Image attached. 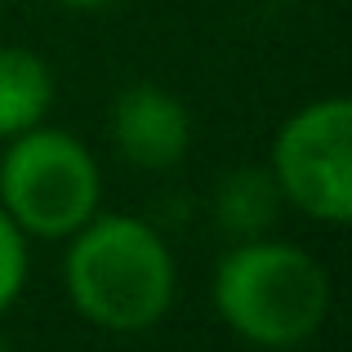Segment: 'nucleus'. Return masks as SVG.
Masks as SVG:
<instances>
[{
    "mask_svg": "<svg viewBox=\"0 0 352 352\" xmlns=\"http://www.w3.org/2000/svg\"><path fill=\"white\" fill-rule=\"evenodd\" d=\"M0 352H9V348H5V344H0Z\"/></svg>",
    "mask_w": 352,
    "mask_h": 352,
    "instance_id": "obj_10",
    "label": "nucleus"
},
{
    "mask_svg": "<svg viewBox=\"0 0 352 352\" xmlns=\"http://www.w3.org/2000/svg\"><path fill=\"white\" fill-rule=\"evenodd\" d=\"M281 206V188H276L272 170H236L232 179L219 188V223L232 236H258L276 219Z\"/></svg>",
    "mask_w": 352,
    "mask_h": 352,
    "instance_id": "obj_7",
    "label": "nucleus"
},
{
    "mask_svg": "<svg viewBox=\"0 0 352 352\" xmlns=\"http://www.w3.org/2000/svg\"><path fill=\"white\" fill-rule=\"evenodd\" d=\"M112 143L138 170H174L188 156L192 120L183 103L161 85H129L112 107Z\"/></svg>",
    "mask_w": 352,
    "mask_h": 352,
    "instance_id": "obj_5",
    "label": "nucleus"
},
{
    "mask_svg": "<svg viewBox=\"0 0 352 352\" xmlns=\"http://www.w3.org/2000/svg\"><path fill=\"white\" fill-rule=\"evenodd\" d=\"M103 174L89 147L67 129L32 125L9 138L0 156V210L23 236L67 241L98 214Z\"/></svg>",
    "mask_w": 352,
    "mask_h": 352,
    "instance_id": "obj_3",
    "label": "nucleus"
},
{
    "mask_svg": "<svg viewBox=\"0 0 352 352\" xmlns=\"http://www.w3.org/2000/svg\"><path fill=\"white\" fill-rule=\"evenodd\" d=\"M58 5H72V9H103V5H112V0H58Z\"/></svg>",
    "mask_w": 352,
    "mask_h": 352,
    "instance_id": "obj_9",
    "label": "nucleus"
},
{
    "mask_svg": "<svg viewBox=\"0 0 352 352\" xmlns=\"http://www.w3.org/2000/svg\"><path fill=\"white\" fill-rule=\"evenodd\" d=\"M23 285H27V236L0 210V312H9V303L23 294Z\"/></svg>",
    "mask_w": 352,
    "mask_h": 352,
    "instance_id": "obj_8",
    "label": "nucleus"
},
{
    "mask_svg": "<svg viewBox=\"0 0 352 352\" xmlns=\"http://www.w3.org/2000/svg\"><path fill=\"white\" fill-rule=\"evenodd\" d=\"M272 179L281 201L317 223L352 219V103L317 98L281 125L272 143Z\"/></svg>",
    "mask_w": 352,
    "mask_h": 352,
    "instance_id": "obj_4",
    "label": "nucleus"
},
{
    "mask_svg": "<svg viewBox=\"0 0 352 352\" xmlns=\"http://www.w3.org/2000/svg\"><path fill=\"white\" fill-rule=\"evenodd\" d=\"M214 308L236 339L267 352H290L326 326L330 276L308 250L250 236L219 263Z\"/></svg>",
    "mask_w": 352,
    "mask_h": 352,
    "instance_id": "obj_2",
    "label": "nucleus"
},
{
    "mask_svg": "<svg viewBox=\"0 0 352 352\" xmlns=\"http://www.w3.org/2000/svg\"><path fill=\"white\" fill-rule=\"evenodd\" d=\"M67 299L89 326L138 335L174 308V254L156 228L129 214H94L72 232L63 258Z\"/></svg>",
    "mask_w": 352,
    "mask_h": 352,
    "instance_id": "obj_1",
    "label": "nucleus"
},
{
    "mask_svg": "<svg viewBox=\"0 0 352 352\" xmlns=\"http://www.w3.org/2000/svg\"><path fill=\"white\" fill-rule=\"evenodd\" d=\"M54 103V76L41 54L5 45L0 50V143L41 125Z\"/></svg>",
    "mask_w": 352,
    "mask_h": 352,
    "instance_id": "obj_6",
    "label": "nucleus"
}]
</instances>
